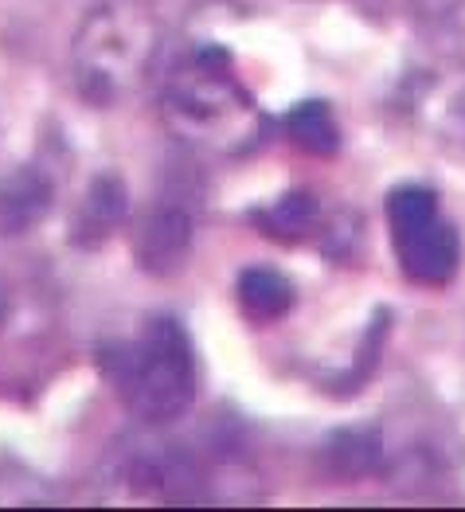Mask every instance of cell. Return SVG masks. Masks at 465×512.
Returning a JSON list of instances; mask_svg holds the SVG:
<instances>
[{"mask_svg": "<svg viewBox=\"0 0 465 512\" xmlns=\"http://www.w3.org/2000/svg\"><path fill=\"white\" fill-rule=\"evenodd\" d=\"M102 368L145 419H172L192 403V352L172 317L153 321L141 344L106 348Z\"/></svg>", "mask_w": 465, "mask_h": 512, "instance_id": "obj_1", "label": "cell"}, {"mask_svg": "<svg viewBox=\"0 0 465 512\" xmlns=\"http://www.w3.org/2000/svg\"><path fill=\"white\" fill-rule=\"evenodd\" d=\"M387 223L395 235V255L411 282L442 286L462 262L458 231L438 215V196L430 188H395L387 200Z\"/></svg>", "mask_w": 465, "mask_h": 512, "instance_id": "obj_2", "label": "cell"}, {"mask_svg": "<svg viewBox=\"0 0 465 512\" xmlns=\"http://www.w3.org/2000/svg\"><path fill=\"white\" fill-rule=\"evenodd\" d=\"M239 301H243L247 317H254V321H274V317H282V313L290 309L294 286H290L278 270L254 266V270H247V274L239 278Z\"/></svg>", "mask_w": 465, "mask_h": 512, "instance_id": "obj_3", "label": "cell"}, {"mask_svg": "<svg viewBox=\"0 0 465 512\" xmlns=\"http://www.w3.org/2000/svg\"><path fill=\"white\" fill-rule=\"evenodd\" d=\"M286 129L301 149H313V153H333L337 149V126H333V114H329L325 102H301L286 118Z\"/></svg>", "mask_w": 465, "mask_h": 512, "instance_id": "obj_4", "label": "cell"}, {"mask_svg": "<svg viewBox=\"0 0 465 512\" xmlns=\"http://www.w3.org/2000/svg\"><path fill=\"white\" fill-rule=\"evenodd\" d=\"M309 219H313V200H309L305 192H290V196L274 208V231H278V235H297Z\"/></svg>", "mask_w": 465, "mask_h": 512, "instance_id": "obj_5", "label": "cell"}]
</instances>
